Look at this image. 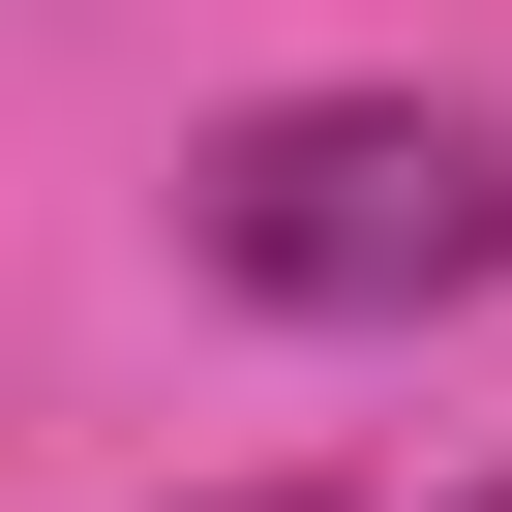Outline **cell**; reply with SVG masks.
I'll return each mask as SVG.
<instances>
[{"instance_id":"6da1fadb","label":"cell","mask_w":512,"mask_h":512,"mask_svg":"<svg viewBox=\"0 0 512 512\" xmlns=\"http://www.w3.org/2000/svg\"><path fill=\"white\" fill-rule=\"evenodd\" d=\"M181 241H211V302H272V332H422V302L512 272V121L482 91H272V121H211Z\"/></svg>"},{"instance_id":"7a4b0ae2","label":"cell","mask_w":512,"mask_h":512,"mask_svg":"<svg viewBox=\"0 0 512 512\" xmlns=\"http://www.w3.org/2000/svg\"><path fill=\"white\" fill-rule=\"evenodd\" d=\"M211 512H332V482H211Z\"/></svg>"},{"instance_id":"3957f363","label":"cell","mask_w":512,"mask_h":512,"mask_svg":"<svg viewBox=\"0 0 512 512\" xmlns=\"http://www.w3.org/2000/svg\"><path fill=\"white\" fill-rule=\"evenodd\" d=\"M452 512H512V482H452Z\"/></svg>"}]
</instances>
